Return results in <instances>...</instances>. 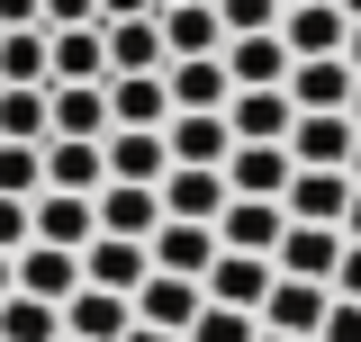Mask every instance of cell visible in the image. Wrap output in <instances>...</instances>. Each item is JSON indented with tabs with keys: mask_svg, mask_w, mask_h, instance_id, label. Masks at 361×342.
Listing matches in <instances>:
<instances>
[{
	"mask_svg": "<svg viewBox=\"0 0 361 342\" xmlns=\"http://www.w3.org/2000/svg\"><path fill=\"white\" fill-rule=\"evenodd\" d=\"M226 127H235V144H289V127H298L289 82H244L226 99Z\"/></svg>",
	"mask_w": 361,
	"mask_h": 342,
	"instance_id": "6da1fadb",
	"label": "cell"
},
{
	"mask_svg": "<svg viewBox=\"0 0 361 342\" xmlns=\"http://www.w3.org/2000/svg\"><path fill=\"white\" fill-rule=\"evenodd\" d=\"M82 279L135 298V289L154 279V243H145V234H90V243H82Z\"/></svg>",
	"mask_w": 361,
	"mask_h": 342,
	"instance_id": "7a4b0ae2",
	"label": "cell"
},
{
	"mask_svg": "<svg viewBox=\"0 0 361 342\" xmlns=\"http://www.w3.org/2000/svg\"><path fill=\"white\" fill-rule=\"evenodd\" d=\"M226 198H235V180L226 163H172L163 171V216H190V225H217Z\"/></svg>",
	"mask_w": 361,
	"mask_h": 342,
	"instance_id": "3957f363",
	"label": "cell"
},
{
	"mask_svg": "<svg viewBox=\"0 0 361 342\" xmlns=\"http://www.w3.org/2000/svg\"><path fill=\"white\" fill-rule=\"evenodd\" d=\"M280 208H289V225H343V216H353V171L298 163V171H289V189H280Z\"/></svg>",
	"mask_w": 361,
	"mask_h": 342,
	"instance_id": "277c9868",
	"label": "cell"
},
{
	"mask_svg": "<svg viewBox=\"0 0 361 342\" xmlns=\"http://www.w3.org/2000/svg\"><path fill=\"white\" fill-rule=\"evenodd\" d=\"M280 45L307 63V54H343L353 45V9L343 0H298V9H280Z\"/></svg>",
	"mask_w": 361,
	"mask_h": 342,
	"instance_id": "5b68a950",
	"label": "cell"
},
{
	"mask_svg": "<svg viewBox=\"0 0 361 342\" xmlns=\"http://www.w3.org/2000/svg\"><path fill=\"white\" fill-rule=\"evenodd\" d=\"M353 108H298V127H289V153L316 171H353Z\"/></svg>",
	"mask_w": 361,
	"mask_h": 342,
	"instance_id": "8992f818",
	"label": "cell"
},
{
	"mask_svg": "<svg viewBox=\"0 0 361 342\" xmlns=\"http://www.w3.org/2000/svg\"><path fill=\"white\" fill-rule=\"evenodd\" d=\"M109 27V72H172V45H163V9H135V18H99Z\"/></svg>",
	"mask_w": 361,
	"mask_h": 342,
	"instance_id": "52a82bcc",
	"label": "cell"
},
{
	"mask_svg": "<svg viewBox=\"0 0 361 342\" xmlns=\"http://www.w3.org/2000/svg\"><path fill=\"white\" fill-rule=\"evenodd\" d=\"M271 261H280V279H316V289H334V270H343V225H289Z\"/></svg>",
	"mask_w": 361,
	"mask_h": 342,
	"instance_id": "ba28073f",
	"label": "cell"
},
{
	"mask_svg": "<svg viewBox=\"0 0 361 342\" xmlns=\"http://www.w3.org/2000/svg\"><path fill=\"white\" fill-rule=\"evenodd\" d=\"M27 216H37V243H63V253H82L99 234V198H82V189H37Z\"/></svg>",
	"mask_w": 361,
	"mask_h": 342,
	"instance_id": "9c48e42d",
	"label": "cell"
},
{
	"mask_svg": "<svg viewBox=\"0 0 361 342\" xmlns=\"http://www.w3.org/2000/svg\"><path fill=\"white\" fill-rule=\"evenodd\" d=\"M280 234H289V208L280 198H226V216H217L226 253H280Z\"/></svg>",
	"mask_w": 361,
	"mask_h": 342,
	"instance_id": "30bf717a",
	"label": "cell"
},
{
	"mask_svg": "<svg viewBox=\"0 0 361 342\" xmlns=\"http://www.w3.org/2000/svg\"><path fill=\"white\" fill-rule=\"evenodd\" d=\"M54 99V135H82V144H109V82H45Z\"/></svg>",
	"mask_w": 361,
	"mask_h": 342,
	"instance_id": "8fae6325",
	"label": "cell"
},
{
	"mask_svg": "<svg viewBox=\"0 0 361 342\" xmlns=\"http://www.w3.org/2000/svg\"><path fill=\"white\" fill-rule=\"evenodd\" d=\"M271 279H280V261H271V253H226V243H217V261H208V298H226V306H253V315H262Z\"/></svg>",
	"mask_w": 361,
	"mask_h": 342,
	"instance_id": "7c38bea8",
	"label": "cell"
},
{
	"mask_svg": "<svg viewBox=\"0 0 361 342\" xmlns=\"http://www.w3.org/2000/svg\"><path fill=\"white\" fill-rule=\"evenodd\" d=\"M109 180H154L163 189V171H172V144H163V127H109Z\"/></svg>",
	"mask_w": 361,
	"mask_h": 342,
	"instance_id": "4fadbf2b",
	"label": "cell"
},
{
	"mask_svg": "<svg viewBox=\"0 0 361 342\" xmlns=\"http://www.w3.org/2000/svg\"><path fill=\"white\" fill-rule=\"evenodd\" d=\"M325 306H334V289H316V279H271V298H262V324H271V334H298V342H316Z\"/></svg>",
	"mask_w": 361,
	"mask_h": 342,
	"instance_id": "5bb4252c",
	"label": "cell"
},
{
	"mask_svg": "<svg viewBox=\"0 0 361 342\" xmlns=\"http://www.w3.org/2000/svg\"><path fill=\"white\" fill-rule=\"evenodd\" d=\"M163 144H172V163H226L235 153V127H226V108H172Z\"/></svg>",
	"mask_w": 361,
	"mask_h": 342,
	"instance_id": "9a60e30c",
	"label": "cell"
},
{
	"mask_svg": "<svg viewBox=\"0 0 361 342\" xmlns=\"http://www.w3.org/2000/svg\"><path fill=\"white\" fill-rule=\"evenodd\" d=\"M135 324V298H118V289H73V298H63V334H82V342H118Z\"/></svg>",
	"mask_w": 361,
	"mask_h": 342,
	"instance_id": "2e32d148",
	"label": "cell"
},
{
	"mask_svg": "<svg viewBox=\"0 0 361 342\" xmlns=\"http://www.w3.org/2000/svg\"><path fill=\"white\" fill-rule=\"evenodd\" d=\"M109 118L118 127H172V82L163 72H109Z\"/></svg>",
	"mask_w": 361,
	"mask_h": 342,
	"instance_id": "e0dca14e",
	"label": "cell"
},
{
	"mask_svg": "<svg viewBox=\"0 0 361 342\" xmlns=\"http://www.w3.org/2000/svg\"><path fill=\"white\" fill-rule=\"evenodd\" d=\"M45 189H82V198H99V189H109V153L82 144V135H45Z\"/></svg>",
	"mask_w": 361,
	"mask_h": 342,
	"instance_id": "ac0fdd59",
	"label": "cell"
},
{
	"mask_svg": "<svg viewBox=\"0 0 361 342\" xmlns=\"http://www.w3.org/2000/svg\"><path fill=\"white\" fill-rule=\"evenodd\" d=\"M154 225H163V189L154 180H109L99 189V234H145L154 243Z\"/></svg>",
	"mask_w": 361,
	"mask_h": 342,
	"instance_id": "d6986e66",
	"label": "cell"
},
{
	"mask_svg": "<svg viewBox=\"0 0 361 342\" xmlns=\"http://www.w3.org/2000/svg\"><path fill=\"white\" fill-rule=\"evenodd\" d=\"M208 261H217V225H190V216H163L154 225V270L208 279Z\"/></svg>",
	"mask_w": 361,
	"mask_h": 342,
	"instance_id": "ffe728a7",
	"label": "cell"
},
{
	"mask_svg": "<svg viewBox=\"0 0 361 342\" xmlns=\"http://www.w3.org/2000/svg\"><path fill=\"white\" fill-rule=\"evenodd\" d=\"M353 54H307V63H289V99L298 108H353Z\"/></svg>",
	"mask_w": 361,
	"mask_h": 342,
	"instance_id": "44dd1931",
	"label": "cell"
},
{
	"mask_svg": "<svg viewBox=\"0 0 361 342\" xmlns=\"http://www.w3.org/2000/svg\"><path fill=\"white\" fill-rule=\"evenodd\" d=\"M289 171H298V153H289V144H235V153H226L235 198H280V189H289Z\"/></svg>",
	"mask_w": 361,
	"mask_h": 342,
	"instance_id": "7402d4cb",
	"label": "cell"
},
{
	"mask_svg": "<svg viewBox=\"0 0 361 342\" xmlns=\"http://www.w3.org/2000/svg\"><path fill=\"white\" fill-rule=\"evenodd\" d=\"M199 306H208V279H180V270H154V279L135 289V315H145V324H172V334H190Z\"/></svg>",
	"mask_w": 361,
	"mask_h": 342,
	"instance_id": "603a6c76",
	"label": "cell"
},
{
	"mask_svg": "<svg viewBox=\"0 0 361 342\" xmlns=\"http://www.w3.org/2000/svg\"><path fill=\"white\" fill-rule=\"evenodd\" d=\"M163 82H172V108H226V99H235V72H226V54H180Z\"/></svg>",
	"mask_w": 361,
	"mask_h": 342,
	"instance_id": "cb8c5ba5",
	"label": "cell"
},
{
	"mask_svg": "<svg viewBox=\"0 0 361 342\" xmlns=\"http://www.w3.org/2000/svg\"><path fill=\"white\" fill-rule=\"evenodd\" d=\"M163 45H172V63H180V54H226L217 0H172V9H163Z\"/></svg>",
	"mask_w": 361,
	"mask_h": 342,
	"instance_id": "d4e9b609",
	"label": "cell"
},
{
	"mask_svg": "<svg viewBox=\"0 0 361 342\" xmlns=\"http://www.w3.org/2000/svg\"><path fill=\"white\" fill-rule=\"evenodd\" d=\"M45 135H54L45 82H0V144H45Z\"/></svg>",
	"mask_w": 361,
	"mask_h": 342,
	"instance_id": "484cf974",
	"label": "cell"
},
{
	"mask_svg": "<svg viewBox=\"0 0 361 342\" xmlns=\"http://www.w3.org/2000/svg\"><path fill=\"white\" fill-rule=\"evenodd\" d=\"M289 45H280V27H253V37H226V72H235V90L244 82H289Z\"/></svg>",
	"mask_w": 361,
	"mask_h": 342,
	"instance_id": "4316f807",
	"label": "cell"
},
{
	"mask_svg": "<svg viewBox=\"0 0 361 342\" xmlns=\"http://www.w3.org/2000/svg\"><path fill=\"white\" fill-rule=\"evenodd\" d=\"M18 289L63 306L73 289H82V253H63V243H27V253H18Z\"/></svg>",
	"mask_w": 361,
	"mask_h": 342,
	"instance_id": "83f0119b",
	"label": "cell"
},
{
	"mask_svg": "<svg viewBox=\"0 0 361 342\" xmlns=\"http://www.w3.org/2000/svg\"><path fill=\"white\" fill-rule=\"evenodd\" d=\"M54 37V82H109V27H45Z\"/></svg>",
	"mask_w": 361,
	"mask_h": 342,
	"instance_id": "f1b7e54d",
	"label": "cell"
},
{
	"mask_svg": "<svg viewBox=\"0 0 361 342\" xmlns=\"http://www.w3.org/2000/svg\"><path fill=\"white\" fill-rule=\"evenodd\" d=\"M0 342H63V306L9 289V298H0Z\"/></svg>",
	"mask_w": 361,
	"mask_h": 342,
	"instance_id": "f546056e",
	"label": "cell"
},
{
	"mask_svg": "<svg viewBox=\"0 0 361 342\" xmlns=\"http://www.w3.org/2000/svg\"><path fill=\"white\" fill-rule=\"evenodd\" d=\"M0 82H54V37L45 27H0Z\"/></svg>",
	"mask_w": 361,
	"mask_h": 342,
	"instance_id": "4dcf8cb0",
	"label": "cell"
},
{
	"mask_svg": "<svg viewBox=\"0 0 361 342\" xmlns=\"http://www.w3.org/2000/svg\"><path fill=\"white\" fill-rule=\"evenodd\" d=\"M253 334H262V315H253V306H226V298H208L199 315H190V334H180V342H253Z\"/></svg>",
	"mask_w": 361,
	"mask_h": 342,
	"instance_id": "1f68e13d",
	"label": "cell"
},
{
	"mask_svg": "<svg viewBox=\"0 0 361 342\" xmlns=\"http://www.w3.org/2000/svg\"><path fill=\"white\" fill-rule=\"evenodd\" d=\"M45 189V144H0V198H37Z\"/></svg>",
	"mask_w": 361,
	"mask_h": 342,
	"instance_id": "d6a6232c",
	"label": "cell"
},
{
	"mask_svg": "<svg viewBox=\"0 0 361 342\" xmlns=\"http://www.w3.org/2000/svg\"><path fill=\"white\" fill-rule=\"evenodd\" d=\"M280 9H289V0H217L226 37H253V27H280Z\"/></svg>",
	"mask_w": 361,
	"mask_h": 342,
	"instance_id": "836d02e7",
	"label": "cell"
},
{
	"mask_svg": "<svg viewBox=\"0 0 361 342\" xmlns=\"http://www.w3.org/2000/svg\"><path fill=\"white\" fill-rule=\"evenodd\" d=\"M316 342H361V298H343V289H334V306H325Z\"/></svg>",
	"mask_w": 361,
	"mask_h": 342,
	"instance_id": "e575fe53",
	"label": "cell"
},
{
	"mask_svg": "<svg viewBox=\"0 0 361 342\" xmlns=\"http://www.w3.org/2000/svg\"><path fill=\"white\" fill-rule=\"evenodd\" d=\"M37 243V216H27V198H0V253H27Z\"/></svg>",
	"mask_w": 361,
	"mask_h": 342,
	"instance_id": "d590c367",
	"label": "cell"
},
{
	"mask_svg": "<svg viewBox=\"0 0 361 342\" xmlns=\"http://www.w3.org/2000/svg\"><path fill=\"white\" fill-rule=\"evenodd\" d=\"M45 27H99V0H45Z\"/></svg>",
	"mask_w": 361,
	"mask_h": 342,
	"instance_id": "8d00e7d4",
	"label": "cell"
},
{
	"mask_svg": "<svg viewBox=\"0 0 361 342\" xmlns=\"http://www.w3.org/2000/svg\"><path fill=\"white\" fill-rule=\"evenodd\" d=\"M0 27H45V0H0Z\"/></svg>",
	"mask_w": 361,
	"mask_h": 342,
	"instance_id": "74e56055",
	"label": "cell"
},
{
	"mask_svg": "<svg viewBox=\"0 0 361 342\" xmlns=\"http://www.w3.org/2000/svg\"><path fill=\"white\" fill-rule=\"evenodd\" d=\"M334 289H343V298H361V243H353V234H343V270H334Z\"/></svg>",
	"mask_w": 361,
	"mask_h": 342,
	"instance_id": "f35d334b",
	"label": "cell"
},
{
	"mask_svg": "<svg viewBox=\"0 0 361 342\" xmlns=\"http://www.w3.org/2000/svg\"><path fill=\"white\" fill-rule=\"evenodd\" d=\"M118 342H180V334H172V324H145V315H135V324H127Z\"/></svg>",
	"mask_w": 361,
	"mask_h": 342,
	"instance_id": "ab89813d",
	"label": "cell"
},
{
	"mask_svg": "<svg viewBox=\"0 0 361 342\" xmlns=\"http://www.w3.org/2000/svg\"><path fill=\"white\" fill-rule=\"evenodd\" d=\"M135 9H163V0H99V18H135Z\"/></svg>",
	"mask_w": 361,
	"mask_h": 342,
	"instance_id": "60d3db41",
	"label": "cell"
},
{
	"mask_svg": "<svg viewBox=\"0 0 361 342\" xmlns=\"http://www.w3.org/2000/svg\"><path fill=\"white\" fill-rule=\"evenodd\" d=\"M9 289H18V253H0V298H9Z\"/></svg>",
	"mask_w": 361,
	"mask_h": 342,
	"instance_id": "b9f144b4",
	"label": "cell"
},
{
	"mask_svg": "<svg viewBox=\"0 0 361 342\" xmlns=\"http://www.w3.org/2000/svg\"><path fill=\"white\" fill-rule=\"evenodd\" d=\"M343 234H353V243H361V180H353V216H343Z\"/></svg>",
	"mask_w": 361,
	"mask_h": 342,
	"instance_id": "7bdbcfd3",
	"label": "cell"
},
{
	"mask_svg": "<svg viewBox=\"0 0 361 342\" xmlns=\"http://www.w3.org/2000/svg\"><path fill=\"white\" fill-rule=\"evenodd\" d=\"M343 54H353V72H361V18H353V45H343Z\"/></svg>",
	"mask_w": 361,
	"mask_h": 342,
	"instance_id": "ee69618b",
	"label": "cell"
},
{
	"mask_svg": "<svg viewBox=\"0 0 361 342\" xmlns=\"http://www.w3.org/2000/svg\"><path fill=\"white\" fill-rule=\"evenodd\" d=\"M253 342H298V334H271V324H262V334H253Z\"/></svg>",
	"mask_w": 361,
	"mask_h": 342,
	"instance_id": "f6af8a7d",
	"label": "cell"
},
{
	"mask_svg": "<svg viewBox=\"0 0 361 342\" xmlns=\"http://www.w3.org/2000/svg\"><path fill=\"white\" fill-rule=\"evenodd\" d=\"M353 127H361V82H353Z\"/></svg>",
	"mask_w": 361,
	"mask_h": 342,
	"instance_id": "bcb514c9",
	"label": "cell"
},
{
	"mask_svg": "<svg viewBox=\"0 0 361 342\" xmlns=\"http://www.w3.org/2000/svg\"><path fill=\"white\" fill-rule=\"evenodd\" d=\"M353 180H361V135H353Z\"/></svg>",
	"mask_w": 361,
	"mask_h": 342,
	"instance_id": "7dc6e473",
	"label": "cell"
},
{
	"mask_svg": "<svg viewBox=\"0 0 361 342\" xmlns=\"http://www.w3.org/2000/svg\"><path fill=\"white\" fill-rule=\"evenodd\" d=\"M343 9H353V18H361V0H343Z\"/></svg>",
	"mask_w": 361,
	"mask_h": 342,
	"instance_id": "c3c4849f",
	"label": "cell"
},
{
	"mask_svg": "<svg viewBox=\"0 0 361 342\" xmlns=\"http://www.w3.org/2000/svg\"><path fill=\"white\" fill-rule=\"evenodd\" d=\"M63 342H82V334H63Z\"/></svg>",
	"mask_w": 361,
	"mask_h": 342,
	"instance_id": "681fc988",
	"label": "cell"
},
{
	"mask_svg": "<svg viewBox=\"0 0 361 342\" xmlns=\"http://www.w3.org/2000/svg\"><path fill=\"white\" fill-rule=\"evenodd\" d=\"M163 9H172V0H163Z\"/></svg>",
	"mask_w": 361,
	"mask_h": 342,
	"instance_id": "f907efd6",
	"label": "cell"
},
{
	"mask_svg": "<svg viewBox=\"0 0 361 342\" xmlns=\"http://www.w3.org/2000/svg\"><path fill=\"white\" fill-rule=\"evenodd\" d=\"M289 9H298V0H289Z\"/></svg>",
	"mask_w": 361,
	"mask_h": 342,
	"instance_id": "816d5d0a",
	"label": "cell"
}]
</instances>
